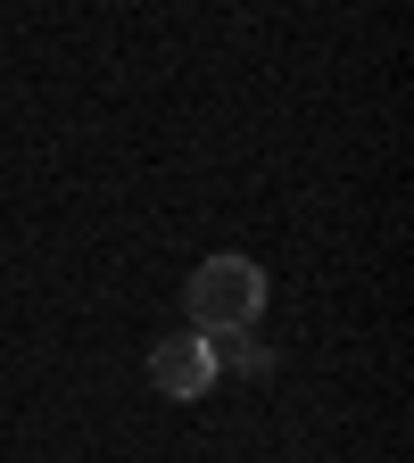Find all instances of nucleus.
Segmentation results:
<instances>
[{"instance_id": "1", "label": "nucleus", "mask_w": 414, "mask_h": 463, "mask_svg": "<svg viewBox=\"0 0 414 463\" xmlns=\"http://www.w3.org/2000/svg\"><path fill=\"white\" fill-rule=\"evenodd\" d=\"M183 315H191V331L199 339H216V331H249L257 315H265V265L257 257H199L191 265V289H183Z\"/></svg>"}, {"instance_id": "2", "label": "nucleus", "mask_w": 414, "mask_h": 463, "mask_svg": "<svg viewBox=\"0 0 414 463\" xmlns=\"http://www.w3.org/2000/svg\"><path fill=\"white\" fill-rule=\"evenodd\" d=\"M216 373H224V347H216V339H199V331H166V339L149 347V389H158V397H174V405L207 397V389H216Z\"/></svg>"}]
</instances>
